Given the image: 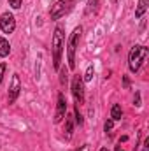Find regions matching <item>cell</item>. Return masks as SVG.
<instances>
[{"label": "cell", "mask_w": 149, "mask_h": 151, "mask_svg": "<svg viewBox=\"0 0 149 151\" xmlns=\"http://www.w3.org/2000/svg\"><path fill=\"white\" fill-rule=\"evenodd\" d=\"M148 47L146 46H135L132 47L130 51V56H128V67L132 72H139L140 65L144 63V60L148 58Z\"/></svg>", "instance_id": "cell-1"}, {"label": "cell", "mask_w": 149, "mask_h": 151, "mask_svg": "<svg viewBox=\"0 0 149 151\" xmlns=\"http://www.w3.org/2000/svg\"><path fill=\"white\" fill-rule=\"evenodd\" d=\"M62 49H63V34H62V28H56L54 35H53V62H54V69L60 67Z\"/></svg>", "instance_id": "cell-2"}, {"label": "cell", "mask_w": 149, "mask_h": 151, "mask_svg": "<svg viewBox=\"0 0 149 151\" xmlns=\"http://www.w3.org/2000/svg\"><path fill=\"white\" fill-rule=\"evenodd\" d=\"M79 37H81V27L75 28L72 37L69 39V46H67V55H69V67L74 69L75 67V49H77V42H79Z\"/></svg>", "instance_id": "cell-3"}, {"label": "cell", "mask_w": 149, "mask_h": 151, "mask_svg": "<svg viewBox=\"0 0 149 151\" xmlns=\"http://www.w3.org/2000/svg\"><path fill=\"white\" fill-rule=\"evenodd\" d=\"M0 28L4 34H12L14 28H16V19L11 12H4L2 18H0Z\"/></svg>", "instance_id": "cell-4"}, {"label": "cell", "mask_w": 149, "mask_h": 151, "mask_svg": "<svg viewBox=\"0 0 149 151\" xmlns=\"http://www.w3.org/2000/svg\"><path fill=\"white\" fill-rule=\"evenodd\" d=\"M69 7H70V2H69V0H58L54 5H51V18H53V19L62 18V16L69 11Z\"/></svg>", "instance_id": "cell-5"}, {"label": "cell", "mask_w": 149, "mask_h": 151, "mask_svg": "<svg viewBox=\"0 0 149 151\" xmlns=\"http://www.w3.org/2000/svg\"><path fill=\"white\" fill-rule=\"evenodd\" d=\"M72 93H74V99H75V104L79 107V104H82L84 100V86H82V79L75 76L74 81H72Z\"/></svg>", "instance_id": "cell-6"}, {"label": "cell", "mask_w": 149, "mask_h": 151, "mask_svg": "<svg viewBox=\"0 0 149 151\" xmlns=\"http://www.w3.org/2000/svg\"><path fill=\"white\" fill-rule=\"evenodd\" d=\"M19 90H21V83H19V77L18 74L12 76V81H11V88H9V104H12L16 99H18V95H19Z\"/></svg>", "instance_id": "cell-7"}, {"label": "cell", "mask_w": 149, "mask_h": 151, "mask_svg": "<svg viewBox=\"0 0 149 151\" xmlns=\"http://www.w3.org/2000/svg\"><path fill=\"white\" fill-rule=\"evenodd\" d=\"M65 111H67V102H65V97L60 93L58 95V109H56V114H54V123H60L63 119Z\"/></svg>", "instance_id": "cell-8"}, {"label": "cell", "mask_w": 149, "mask_h": 151, "mask_svg": "<svg viewBox=\"0 0 149 151\" xmlns=\"http://www.w3.org/2000/svg\"><path fill=\"white\" fill-rule=\"evenodd\" d=\"M148 2L149 0H139V5L135 9V18H142L144 12L148 11Z\"/></svg>", "instance_id": "cell-9"}, {"label": "cell", "mask_w": 149, "mask_h": 151, "mask_svg": "<svg viewBox=\"0 0 149 151\" xmlns=\"http://www.w3.org/2000/svg\"><path fill=\"white\" fill-rule=\"evenodd\" d=\"M11 51V46H9V40L7 39H0V56H7Z\"/></svg>", "instance_id": "cell-10"}, {"label": "cell", "mask_w": 149, "mask_h": 151, "mask_svg": "<svg viewBox=\"0 0 149 151\" xmlns=\"http://www.w3.org/2000/svg\"><path fill=\"white\" fill-rule=\"evenodd\" d=\"M121 114H123V111H121V106L119 104H114L111 109V116H112V121H117V119H121Z\"/></svg>", "instance_id": "cell-11"}, {"label": "cell", "mask_w": 149, "mask_h": 151, "mask_svg": "<svg viewBox=\"0 0 149 151\" xmlns=\"http://www.w3.org/2000/svg\"><path fill=\"white\" fill-rule=\"evenodd\" d=\"M98 5H100V0H90V2H88V7H86V14H91V12H97V9H98Z\"/></svg>", "instance_id": "cell-12"}, {"label": "cell", "mask_w": 149, "mask_h": 151, "mask_svg": "<svg viewBox=\"0 0 149 151\" xmlns=\"http://www.w3.org/2000/svg\"><path fill=\"white\" fill-rule=\"evenodd\" d=\"M93 72H95V69H93V65H90V67L86 69V74H84V81H91V79H93Z\"/></svg>", "instance_id": "cell-13"}, {"label": "cell", "mask_w": 149, "mask_h": 151, "mask_svg": "<svg viewBox=\"0 0 149 151\" xmlns=\"http://www.w3.org/2000/svg\"><path fill=\"white\" fill-rule=\"evenodd\" d=\"M65 132H67V135H70V134H72V118H70V116L67 118V123H65Z\"/></svg>", "instance_id": "cell-14"}, {"label": "cell", "mask_w": 149, "mask_h": 151, "mask_svg": "<svg viewBox=\"0 0 149 151\" xmlns=\"http://www.w3.org/2000/svg\"><path fill=\"white\" fill-rule=\"evenodd\" d=\"M9 5L12 9H19L21 7V0H9Z\"/></svg>", "instance_id": "cell-15"}, {"label": "cell", "mask_w": 149, "mask_h": 151, "mask_svg": "<svg viewBox=\"0 0 149 151\" xmlns=\"http://www.w3.org/2000/svg\"><path fill=\"white\" fill-rule=\"evenodd\" d=\"M112 125H114V123H112V119L105 121V125H104V130H105V132H111V130H112Z\"/></svg>", "instance_id": "cell-16"}, {"label": "cell", "mask_w": 149, "mask_h": 151, "mask_svg": "<svg viewBox=\"0 0 149 151\" xmlns=\"http://www.w3.org/2000/svg\"><path fill=\"white\" fill-rule=\"evenodd\" d=\"M75 121L81 125L82 123V116H81V113H79V107H75Z\"/></svg>", "instance_id": "cell-17"}, {"label": "cell", "mask_w": 149, "mask_h": 151, "mask_svg": "<svg viewBox=\"0 0 149 151\" xmlns=\"http://www.w3.org/2000/svg\"><path fill=\"white\" fill-rule=\"evenodd\" d=\"M4 72H5V63H0V83L4 79Z\"/></svg>", "instance_id": "cell-18"}, {"label": "cell", "mask_w": 149, "mask_h": 151, "mask_svg": "<svg viewBox=\"0 0 149 151\" xmlns=\"http://www.w3.org/2000/svg\"><path fill=\"white\" fill-rule=\"evenodd\" d=\"M77 151H90V146L84 144V146H81V150H77Z\"/></svg>", "instance_id": "cell-19"}, {"label": "cell", "mask_w": 149, "mask_h": 151, "mask_svg": "<svg viewBox=\"0 0 149 151\" xmlns=\"http://www.w3.org/2000/svg\"><path fill=\"white\" fill-rule=\"evenodd\" d=\"M144 151H149V139H146V142H144Z\"/></svg>", "instance_id": "cell-20"}, {"label": "cell", "mask_w": 149, "mask_h": 151, "mask_svg": "<svg viewBox=\"0 0 149 151\" xmlns=\"http://www.w3.org/2000/svg\"><path fill=\"white\" fill-rule=\"evenodd\" d=\"M116 151H123V148H121V146H117V148H116Z\"/></svg>", "instance_id": "cell-21"}, {"label": "cell", "mask_w": 149, "mask_h": 151, "mask_svg": "<svg viewBox=\"0 0 149 151\" xmlns=\"http://www.w3.org/2000/svg\"><path fill=\"white\" fill-rule=\"evenodd\" d=\"M100 151H109V150H107V148H102V150H100Z\"/></svg>", "instance_id": "cell-22"}]
</instances>
